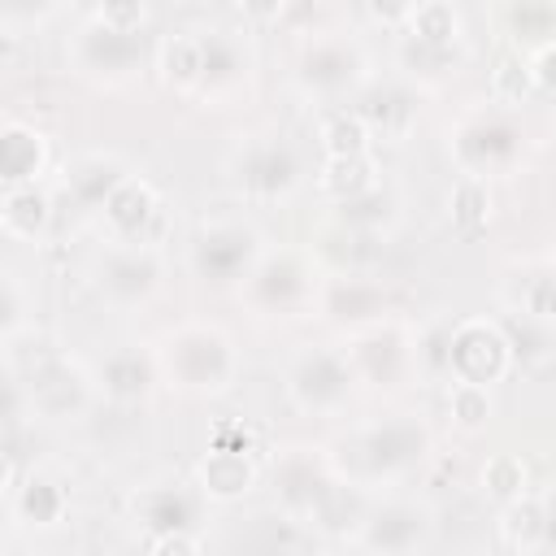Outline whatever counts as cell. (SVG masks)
<instances>
[{"instance_id": "7402d4cb", "label": "cell", "mask_w": 556, "mask_h": 556, "mask_svg": "<svg viewBox=\"0 0 556 556\" xmlns=\"http://www.w3.org/2000/svg\"><path fill=\"white\" fill-rule=\"evenodd\" d=\"M334 491V482L326 478V469L321 465H313L308 456H287L282 465H278V495H282V504L291 508V513H317V504L326 500Z\"/></svg>"}, {"instance_id": "6da1fadb", "label": "cell", "mask_w": 556, "mask_h": 556, "mask_svg": "<svg viewBox=\"0 0 556 556\" xmlns=\"http://www.w3.org/2000/svg\"><path fill=\"white\" fill-rule=\"evenodd\" d=\"M161 365L174 387L195 391V395H217L235 378V348L213 326H182L165 339Z\"/></svg>"}, {"instance_id": "d6986e66", "label": "cell", "mask_w": 556, "mask_h": 556, "mask_svg": "<svg viewBox=\"0 0 556 556\" xmlns=\"http://www.w3.org/2000/svg\"><path fill=\"white\" fill-rule=\"evenodd\" d=\"M48 165V139L26 126V122H9L0 130V178L4 187H17V182H35Z\"/></svg>"}, {"instance_id": "8992f818", "label": "cell", "mask_w": 556, "mask_h": 556, "mask_svg": "<svg viewBox=\"0 0 556 556\" xmlns=\"http://www.w3.org/2000/svg\"><path fill=\"white\" fill-rule=\"evenodd\" d=\"M252 265H256V235L248 226H208L191 243V269L213 287L248 278Z\"/></svg>"}, {"instance_id": "b9f144b4", "label": "cell", "mask_w": 556, "mask_h": 556, "mask_svg": "<svg viewBox=\"0 0 556 556\" xmlns=\"http://www.w3.org/2000/svg\"><path fill=\"white\" fill-rule=\"evenodd\" d=\"M96 17L109 26H122V30H139L143 26V0H100Z\"/></svg>"}, {"instance_id": "ac0fdd59", "label": "cell", "mask_w": 556, "mask_h": 556, "mask_svg": "<svg viewBox=\"0 0 556 556\" xmlns=\"http://www.w3.org/2000/svg\"><path fill=\"white\" fill-rule=\"evenodd\" d=\"M96 382H100V391H104L109 400L135 404V400H143V395L152 391V382H156V361H152L148 352H139V348H117V352H109V356L100 361Z\"/></svg>"}, {"instance_id": "4316f807", "label": "cell", "mask_w": 556, "mask_h": 556, "mask_svg": "<svg viewBox=\"0 0 556 556\" xmlns=\"http://www.w3.org/2000/svg\"><path fill=\"white\" fill-rule=\"evenodd\" d=\"M334 222H339V226H352V230H374V235H382V226L395 222V195H391L387 187H369L365 195L334 200Z\"/></svg>"}, {"instance_id": "7dc6e473", "label": "cell", "mask_w": 556, "mask_h": 556, "mask_svg": "<svg viewBox=\"0 0 556 556\" xmlns=\"http://www.w3.org/2000/svg\"><path fill=\"white\" fill-rule=\"evenodd\" d=\"M213 447H235V452H252V434L239 426V421H226V426H217V434H213Z\"/></svg>"}, {"instance_id": "e0dca14e", "label": "cell", "mask_w": 556, "mask_h": 556, "mask_svg": "<svg viewBox=\"0 0 556 556\" xmlns=\"http://www.w3.org/2000/svg\"><path fill=\"white\" fill-rule=\"evenodd\" d=\"M195 478H200V495L230 504V500H243L256 486V465H252V452L208 447L200 469H195Z\"/></svg>"}, {"instance_id": "681fc988", "label": "cell", "mask_w": 556, "mask_h": 556, "mask_svg": "<svg viewBox=\"0 0 556 556\" xmlns=\"http://www.w3.org/2000/svg\"><path fill=\"white\" fill-rule=\"evenodd\" d=\"M543 547H556V500L547 504V539H543Z\"/></svg>"}, {"instance_id": "74e56055", "label": "cell", "mask_w": 556, "mask_h": 556, "mask_svg": "<svg viewBox=\"0 0 556 556\" xmlns=\"http://www.w3.org/2000/svg\"><path fill=\"white\" fill-rule=\"evenodd\" d=\"M447 404H452L456 426L478 430V426H486V417H491V387H482V382H456Z\"/></svg>"}, {"instance_id": "f1b7e54d", "label": "cell", "mask_w": 556, "mask_h": 556, "mask_svg": "<svg viewBox=\"0 0 556 556\" xmlns=\"http://www.w3.org/2000/svg\"><path fill=\"white\" fill-rule=\"evenodd\" d=\"M369 143H374V130L361 117V109H334V113H326V122H321V148H326V156H356V152H369Z\"/></svg>"}, {"instance_id": "d6a6232c", "label": "cell", "mask_w": 556, "mask_h": 556, "mask_svg": "<svg viewBox=\"0 0 556 556\" xmlns=\"http://www.w3.org/2000/svg\"><path fill=\"white\" fill-rule=\"evenodd\" d=\"M452 222L465 235H473V230H482L491 222V191H486V182L478 174H465L452 187Z\"/></svg>"}, {"instance_id": "60d3db41", "label": "cell", "mask_w": 556, "mask_h": 556, "mask_svg": "<svg viewBox=\"0 0 556 556\" xmlns=\"http://www.w3.org/2000/svg\"><path fill=\"white\" fill-rule=\"evenodd\" d=\"M526 313L539 321H556V274H534L526 282Z\"/></svg>"}, {"instance_id": "30bf717a", "label": "cell", "mask_w": 556, "mask_h": 556, "mask_svg": "<svg viewBox=\"0 0 556 556\" xmlns=\"http://www.w3.org/2000/svg\"><path fill=\"white\" fill-rule=\"evenodd\" d=\"M361 78H365V56L356 43L321 39V43L304 48V56H300V83L317 96H343V91L361 87Z\"/></svg>"}, {"instance_id": "cb8c5ba5", "label": "cell", "mask_w": 556, "mask_h": 556, "mask_svg": "<svg viewBox=\"0 0 556 556\" xmlns=\"http://www.w3.org/2000/svg\"><path fill=\"white\" fill-rule=\"evenodd\" d=\"M387 308V295L365 278H334L326 287V313L334 321H369Z\"/></svg>"}, {"instance_id": "52a82bcc", "label": "cell", "mask_w": 556, "mask_h": 556, "mask_svg": "<svg viewBox=\"0 0 556 556\" xmlns=\"http://www.w3.org/2000/svg\"><path fill=\"white\" fill-rule=\"evenodd\" d=\"M17 382V378H13ZM22 391H26V404L30 413L48 417V421H65V417H78L91 400V382L78 365L52 356L48 365H39L30 378H22Z\"/></svg>"}, {"instance_id": "f6af8a7d", "label": "cell", "mask_w": 556, "mask_h": 556, "mask_svg": "<svg viewBox=\"0 0 556 556\" xmlns=\"http://www.w3.org/2000/svg\"><path fill=\"white\" fill-rule=\"evenodd\" d=\"M530 70H534V87L556 100V43H543V48L534 52Z\"/></svg>"}, {"instance_id": "2e32d148", "label": "cell", "mask_w": 556, "mask_h": 556, "mask_svg": "<svg viewBox=\"0 0 556 556\" xmlns=\"http://www.w3.org/2000/svg\"><path fill=\"white\" fill-rule=\"evenodd\" d=\"M156 213H161V200H156V191L143 182V178H122L117 182V191L104 200V222L113 226V235L122 239V243H143V235H148V226L156 222Z\"/></svg>"}, {"instance_id": "7bdbcfd3", "label": "cell", "mask_w": 556, "mask_h": 556, "mask_svg": "<svg viewBox=\"0 0 556 556\" xmlns=\"http://www.w3.org/2000/svg\"><path fill=\"white\" fill-rule=\"evenodd\" d=\"M148 552L152 556H195L200 552V539H195V530H169V534H152L148 539Z\"/></svg>"}, {"instance_id": "9c48e42d", "label": "cell", "mask_w": 556, "mask_h": 556, "mask_svg": "<svg viewBox=\"0 0 556 556\" xmlns=\"http://www.w3.org/2000/svg\"><path fill=\"white\" fill-rule=\"evenodd\" d=\"M235 182L248 195L278 200L300 182V161L282 139H256L235 156Z\"/></svg>"}, {"instance_id": "5b68a950", "label": "cell", "mask_w": 556, "mask_h": 556, "mask_svg": "<svg viewBox=\"0 0 556 556\" xmlns=\"http://www.w3.org/2000/svg\"><path fill=\"white\" fill-rule=\"evenodd\" d=\"M143 61V35L139 30H122V26H109V22H87L74 39V65L78 74H91V78H126L135 65Z\"/></svg>"}, {"instance_id": "f35d334b", "label": "cell", "mask_w": 556, "mask_h": 556, "mask_svg": "<svg viewBox=\"0 0 556 556\" xmlns=\"http://www.w3.org/2000/svg\"><path fill=\"white\" fill-rule=\"evenodd\" d=\"M313 521L321 526V530H330V534H339V530H348V526H361L365 517L356 513V495H348V491H330L321 504H317V513H313Z\"/></svg>"}, {"instance_id": "8d00e7d4", "label": "cell", "mask_w": 556, "mask_h": 556, "mask_svg": "<svg viewBox=\"0 0 556 556\" xmlns=\"http://www.w3.org/2000/svg\"><path fill=\"white\" fill-rule=\"evenodd\" d=\"M491 87H495V96L508 100V104H521L530 91H539V87H534V70H530V61H521V56H500L495 70H491Z\"/></svg>"}, {"instance_id": "7a4b0ae2", "label": "cell", "mask_w": 556, "mask_h": 556, "mask_svg": "<svg viewBox=\"0 0 556 556\" xmlns=\"http://www.w3.org/2000/svg\"><path fill=\"white\" fill-rule=\"evenodd\" d=\"M513 365V343L504 334L500 321L486 317H469L460 326L447 330V374L456 382H500Z\"/></svg>"}, {"instance_id": "5bb4252c", "label": "cell", "mask_w": 556, "mask_h": 556, "mask_svg": "<svg viewBox=\"0 0 556 556\" xmlns=\"http://www.w3.org/2000/svg\"><path fill=\"white\" fill-rule=\"evenodd\" d=\"M426 534L430 517L417 504H387L361 521V547L369 552H413L417 543H426Z\"/></svg>"}, {"instance_id": "ee69618b", "label": "cell", "mask_w": 556, "mask_h": 556, "mask_svg": "<svg viewBox=\"0 0 556 556\" xmlns=\"http://www.w3.org/2000/svg\"><path fill=\"white\" fill-rule=\"evenodd\" d=\"M365 9H369L374 22L400 26V22H408V17L417 13V0H365Z\"/></svg>"}, {"instance_id": "d590c367", "label": "cell", "mask_w": 556, "mask_h": 556, "mask_svg": "<svg viewBox=\"0 0 556 556\" xmlns=\"http://www.w3.org/2000/svg\"><path fill=\"white\" fill-rule=\"evenodd\" d=\"M400 61H404V70L434 78V74H447V70L460 61V52H456V48L426 43V39H413V35H408V39H404V48H400Z\"/></svg>"}, {"instance_id": "c3c4849f", "label": "cell", "mask_w": 556, "mask_h": 556, "mask_svg": "<svg viewBox=\"0 0 556 556\" xmlns=\"http://www.w3.org/2000/svg\"><path fill=\"white\" fill-rule=\"evenodd\" d=\"M239 9H243L248 17H256V22H269V17L282 13V0H239Z\"/></svg>"}, {"instance_id": "8fae6325", "label": "cell", "mask_w": 556, "mask_h": 556, "mask_svg": "<svg viewBox=\"0 0 556 556\" xmlns=\"http://www.w3.org/2000/svg\"><path fill=\"white\" fill-rule=\"evenodd\" d=\"M130 513L148 530V539L152 534H169V530H195V521H200V495L187 491L182 482H152V486H139L135 491Z\"/></svg>"}, {"instance_id": "f546056e", "label": "cell", "mask_w": 556, "mask_h": 556, "mask_svg": "<svg viewBox=\"0 0 556 556\" xmlns=\"http://www.w3.org/2000/svg\"><path fill=\"white\" fill-rule=\"evenodd\" d=\"M161 78L178 91H191L200 87L204 78V48H200V35H174L161 52Z\"/></svg>"}, {"instance_id": "4fadbf2b", "label": "cell", "mask_w": 556, "mask_h": 556, "mask_svg": "<svg viewBox=\"0 0 556 556\" xmlns=\"http://www.w3.org/2000/svg\"><path fill=\"white\" fill-rule=\"evenodd\" d=\"M248 295H252V304H261L269 313L295 308L308 295V269H304V261L291 256V252H278V256L256 261L252 274H248Z\"/></svg>"}, {"instance_id": "bcb514c9", "label": "cell", "mask_w": 556, "mask_h": 556, "mask_svg": "<svg viewBox=\"0 0 556 556\" xmlns=\"http://www.w3.org/2000/svg\"><path fill=\"white\" fill-rule=\"evenodd\" d=\"M52 4L56 0H4V13H9V22H39L52 13Z\"/></svg>"}, {"instance_id": "603a6c76", "label": "cell", "mask_w": 556, "mask_h": 556, "mask_svg": "<svg viewBox=\"0 0 556 556\" xmlns=\"http://www.w3.org/2000/svg\"><path fill=\"white\" fill-rule=\"evenodd\" d=\"M122 178H126V169L113 156H83L78 165L65 169V191L83 208H104V200L117 191Z\"/></svg>"}, {"instance_id": "7c38bea8", "label": "cell", "mask_w": 556, "mask_h": 556, "mask_svg": "<svg viewBox=\"0 0 556 556\" xmlns=\"http://www.w3.org/2000/svg\"><path fill=\"white\" fill-rule=\"evenodd\" d=\"M156 282H161V261H156L152 248L130 243V248H113V252L100 261V287H104V295L117 300V304H139V300H148V295L156 291Z\"/></svg>"}, {"instance_id": "d4e9b609", "label": "cell", "mask_w": 556, "mask_h": 556, "mask_svg": "<svg viewBox=\"0 0 556 556\" xmlns=\"http://www.w3.org/2000/svg\"><path fill=\"white\" fill-rule=\"evenodd\" d=\"M500 534L517 552H539L543 539H547V504L526 500V495L508 500L504 513H500Z\"/></svg>"}, {"instance_id": "484cf974", "label": "cell", "mask_w": 556, "mask_h": 556, "mask_svg": "<svg viewBox=\"0 0 556 556\" xmlns=\"http://www.w3.org/2000/svg\"><path fill=\"white\" fill-rule=\"evenodd\" d=\"M200 48H204V78H200L204 91L217 96V91H230V87L243 83L248 56L239 52L235 39H226V35H200Z\"/></svg>"}, {"instance_id": "ba28073f", "label": "cell", "mask_w": 556, "mask_h": 556, "mask_svg": "<svg viewBox=\"0 0 556 556\" xmlns=\"http://www.w3.org/2000/svg\"><path fill=\"white\" fill-rule=\"evenodd\" d=\"M517 152H521V130L513 122H500V117H473L452 135L456 165L465 174H478V178L491 174V169L513 165Z\"/></svg>"}, {"instance_id": "ffe728a7", "label": "cell", "mask_w": 556, "mask_h": 556, "mask_svg": "<svg viewBox=\"0 0 556 556\" xmlns=\"http://www.w3.org/2000/svg\"><path fill=\"white\" fill-rule=\"evenodd\" d=\"M52 222V200L39 182H17L4 187L0 195V226L9 239H39Z\"/></svg>"}, {"instance_id": "1f68e13d", "label": "cell", "mask_w": 556, "mask_h": 556, "mask_svg": "<svg viewBox=\"0 0 556 556\" xmlns=\"http://www.w3.org/2000/svg\"><path fill=\"white\" fill-rule=\"evenodd\" d=\"M508 22L521 43H534V48L556 43V0H513Z\"/></svg>"}, {"instance_id": "9a60e30c", "label": "cell", "mask_w": 556, "mask_h": 556, "mask_svg": "<svg viewBox=\"0 0 556 556\" xmlns=\"http://www.w3.org/2000/svg\"><path fill=\"white\" fill-rule=\"evenodd\" d=\"M352 365H356V378H369L374 387H395L404 378V365H408V339H404V330L378 326V330L361 334L352 343Z\"/></svg>"}, {"instance_id": "ab89813d", "label": "cell", "mask_w": 556, "mask_h": 556, "mask_svg": "<svg viewBox=\"0 0 556 556\" xmlns=\"http://www.w3.org/2000/svg\"><path fill=\"white\" fill-rule=\"evenodd\" d=\"M504 334H508V343H513V356H521V361H534V356H543V343H547V334L539 330V317H521V321H504Z\"/></svg>"}, {"instance_id": "83f0119b", "label": "cell", "mask_w": 556, "mask_h": 556, "mask_svg": "<svg viewBox=\"0 0 556 556\" xmlns=\"http://www.w3.org/2000/svg\"><path fill=\"white\" fill-rule=\"evenodd\" d=\"M321 187H326L334 200H352V195H365L369 187H378V169H374L369 152H356V156H326V165H321Z\"/></svg>"}, {"instance_id": "4dcf8cb0", "label": "cell", "mask_w": 556, "mask_h": 556, "mask_svg": "<svg viewBox=\"0 0 556 556\" xmlns=\"http://www.w3.org/2000/svg\"><path fill=\"white\" fill-rule=\"evenodd\" d=\"M361 117L369 122V130H374V135H382V139H404L417 113H413V104H408V96H404V91L382 87V91H374V96L361 104Z\"/></svg>"}, {"instance_id": "e575fe53", "label": "cell", "mask_w": 556, "mask_h": 556, "mask_svg": "<svg viewBox=\"0 0 556 556\" xmlns=\"http://www.w3.org/2000/svg\"><path fill=\"white\" fill-rule=\"evenodd\" d=\"M482 491H486L491 500H500V504L517 500V495L526 491V465H521V456L495 452V456L482 465Z\"/></svg>"}, {"instance_id": "44dd1931", "label": "cell", "mask_w": 556, "mask_h": 556, "mask_svg": "<svg viewBox=\"0 0 556 556\" xmlns=\"http://www.w3.org/2000/svg\"><path fill=\"white\" fill-rule=\"evenodd\" d=\"M65 504H70V500H65V486L52 482L48 473H26L22 486H17L13 500H9L13 517H17L22 526H35V530L56 526V521L65 517Z\"/></svg>"}, {"instance_id": "f907efd6", "label": "cell", "mask_w": 556, "mask_h": 556, "mask_svg": "<svg viewBox=\"0 0 556 556\" xmlns=\"http://www.w3.org/2000/svg\"><path fill=\"white\" fill-rule=\"evenodd\" d=\"M83 4H100V0H83Z\"/></svg>"}, {"instance_id": "3957f363", "label": "cell", "mask_w": 556, "mask_h": 556, "mask_svg": "<svg viewBox=\"0 0 556 556\" xmlns=\"http://www.w3.org/2000/svg\"><path fill=\"white\" fill-rule=\"evenodd\" d=\"M430 447V434L417 417H395V421H382L365 434H356L348 443L356 469L365 478H391V473H404L408 465H417Z\"/></svg>"}, {"instance_id": "277c9868", "label": "cell", "mask_w": 556, "mask_h": 556, "mask_svg": "<svg viewBox=\"0 0 556 556\" xmlns=\"http://www.w3.org/2000/svg\"><path fill=\"white\" fill-rule=\"evenodd\" d=\"M356 387V365L352 356L343 352H330V348H317V352H304L291 374H287V391L300 408L308 413H330L339 408Z\"/></svg>"}, {"instance_id": "836d02e7", "label": "cell", "mask_w": 556, "mask_h": 556, "mask_svg": "<svg viewBox=\"0 0 556 556\" xmlns=\"http://www.w3.org/2000/svg\"><path fill=\"white\" fill-rule=\"evenodd\" d=\"M408 30H413V39L456 48V39H460V17H456L452 4H443V0H426V4H417V13L408 17Z\"/></svg>"}]
</instances>
